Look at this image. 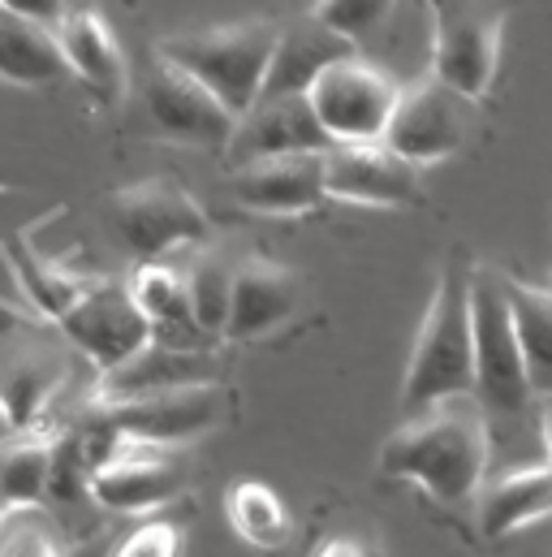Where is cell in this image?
<instances>
[{"label":"cell","mask_w":552,"mask_h":557,"mask_svg":"<svg viewBox=\"0 0 552 557\" xmlns=\"http://www.w3.org/2000/svg\"><path fill=\"white\" fill-rule=\"evenodd\" d=\"M315 557H367L354 541H328V545H319V554Z\"/></svg>","instance_id":"d6a6232c"},{"label":"cell","mask_w":552,"mask_h":557,"mask_svg":"<svg viewBox=\"0 0 552 557\" xmlns=\"http://www.w3.org/2000/svg\"><path fill=\"white\" fill-rule=\"evenodd\" d=\"M492 458V416L475 394L440 398L398 423L380 445V471L411 480L444 506L475 502Z\"/></svg>","instance_id":"6da1fadb"},{"label":"cell","mask_w":552,"mask_h":557,"mask_svg":"<svg viewBox=\"0 0 552 557\" xmlns=\"http://www.w3.org/2000/svg\"><path fill=\"white\" fill-rule=\"evenodd\" d=\"M57 44L65 52L70 78H78L100 104H122L130 87V65L126 52L109 26L104 13L96 9H70L57 22Z\"/></svg>","instance_id":"d6986e66"},{"label":"cell","mask_w":552,"mask_h":557,"mask_svg":"<svg viewBox=\"0 0 552 557\" xmlns=\"http://www.w3.org/2000/svg\"><path fill=\"white\" fill-rule=\"evenodd\" d=\"M13 432H17V428H13V419H9V411L0 407V445H4V441H9Z\"/></svg>","instance_id":"e575fe53"},{"label":"cell","mask_w":552,"mask_h":557,"mask_svg":"<svg viewBox=\"0 0 552 557\" xmlns=\"http://www.w3.org/2000/svg\"><path fill=\"white\" fill-rule=\"evenodd\" d=\"M61 333L70 337V346L78 355H87L96 363V372H109L117 363H126L130 355H138L155 333L151 320L142 315V307L135 302L130 285L122 281H96L78 307L61 320Z\"/></svg>","instance_id":"7c38bea8"},{"label":"cell","mask_w":552,"mask_h":557,"mask_svg":"<svg viewBox=\"0 0 552 557\" xmlns=\"http://www.w3.org/2000/svg\"><path fill=\"white\" fill-rule=\"evenodd\" d=\"M471 307H475V398L484 403L488 416H523L536 394L527 381L510 289L497 269L475 264Z\"/></svg>","instance_id":"5b68a950"},{"label":"cell","mask_w":552,"mask_h":557,"mask_svg":"<svg viewBox=\"0 0 552 557\" xmlns=\"http://www.w3.org/2000/svg\"><path fill=\"white\" fill-rule=\"evenodd\" d=\"M234 269L225 260V251L216 247H199L190 269H186V289H190V307L195 320L203 324L208 337L225 342V324H229V302H234Z\"/></svg>","instance_id":"83f0119b"},{"label":"cell","mask_w":552,"mask_h":557,"mask_svg":"<svg viewBox=\"0 0 552 557\" xmlns=\"http://www.w3.org/2000/svg\"><path fill=\"white\" fill-rule=\"evenodd\" d=\"M113 230L138 260H160L177 247H203L212 221L173 177H147L113 195Z\"/></svg>","instance_id":"ba28073f"},{"label":"cell","mask_w":552,"mask_h":557,"mask_svg":"<svg viewBox=\"0 0 552 557\" xmlns=\"http://www.w3.org/2000/svg\"><path fill=\"white\" fill-rule=\"evenodd\" d=\"M74 346L57 320L39 311H17L0 298V407L13 428L61 432L70 416H61V394L74 376Z\"/></svg>","instance_id":"3957f363"},{"label":"cell","mask_w":552,"mask_h":557,"mask_svg":"<svg viewBox=\"0 0 552 557\" xmlns=\"http://www.w3.org/2000/svg\"><path fill=\"white\" fill-rule=\"evenodd\" d=\"M431 9V74L471 100H484L497 61L505 13L492 0H427Z\"/></svg>","instance_id":"52a82bcc"},{"label":"cell","mask_w":552,"mask_h":557,"mask_svg":"<svg viewBox=\"0 0 552 557\" xmlns=\"http://www.w3.org/2000/svg\"><path fill=\"white\" fill-rule=\"evenodd\" d=\"M234 199L247 212L260 216H306L315 212L328 190H324V151H302V156H273L234 169Z\"/></svg>","instance_id":"e0dca14e"},{"label":"cell","mask_w":552,"mask_h":557,"mask_svg":"<svg viewBox=\"0 0 552 557\" xmlns=\"http://www.w3.org/2000/svg\"><path fill=\"white\" fill-rule=\"evenodd\" d=\"M552 515V462H531L484 484L475 497V523L484 541H505Z\"/></svg>","instance_id":"44dd1931"},{"label":"cell","mask_w":552,"mask_h":557,"mask_svg":"<svg viewBox=\"0 0 552 557\" xmlns=\"http://www.w3.org/2000/svg\"><path fill=\"white\" fill-rule=\"evenodd\" d=\"M302 302V277L268 256H247L234 269V302L225 342H260L276 333Z\"/></svg>","instance_id":"ac0fdd59"},{"label":"cell","mask_w":552,"mask_h":557,"mask_svg":"<svg viewBox=\"0 0 552 557\" xmlns=\"http://www.w3.org/2000/svg\"><path fill=\"white\" fill-rule=\"evenodd\" d=\"M9 515H17V510H13V502H9V497H4V493H0V523H4V519H9Z\"/></svg>","instance_id":"d590c367"},{"label":"cell","mask_w":552,"mask_h":557,"mask_svg":"<svg viewBox=\"0 0 552 557\" xmlns=\"http://www.w3.org/2000/svg\"><path fill=\"white\" fill-rule=\"evenodd\" d=\"M544 419H540V441H544V458L552 462V398H544Z\"/></svg>","instance_id":"836d02e7"},{"label":"cell","mask_w":552,"mask_h":557,"mask_svg":"<svg viewBox=\"0 0 552 557\" xmlns=\"http://www.w3.org/2000/svg\"><path fill=\"white\" fill-rule=\"evenodd\" d=\"M306 96L333 147L337 143H385L389 117L402 100V83L385 65L367 61L363 52H350L333 61L311 83Z\"/></svg>","instance_id":"8992f818"},{"label":"cell","mask_w":552,"mask_h":557,"mask_svg":"<svg viewBox=\"0 0 552 557\" xmlns=\"http://www.w3.org/2000/svg\"><path fill=\"white\" fill-rule=\"evenodd\" d=\"M181 549H186L181 528L168 519H155V523L135 528L126 541H117V549L109 557H181Z\"/></svg>","instance_id":"f546056e"},{"label":"cell","mask_w":552,"mask_h":557,"mask_svg":"<svg viewBox=\"0 0 552 557\" xmlns=\"http://www.w3.org/2000/svg\"><path fill=\"white\" fill-rule=\"evenodd\" d=\"M0 251H4L9 277L26 294V302H30L43 320H57V324H61V320L78 307V298L100 281V277L70 273V269H61L57 260H48V256L30 243V234H9V238L0 243Z\"/></svg>","instance_id":"7402d4cb"},{"label":"cell","mask_w":552,"mask_h":557,"mask_svg":"<svg viewBox=\"0 0 552 557\" xmlns=\"http://www.w3.org/2000/svg\"><path fill=\"white\" fill-rule=\"evenodd\" d=\"M398 4H402V0H315L311 13H315L319 22H328L333 30H341L346 39L363 44L367 35H376V30L393 17Z\"/></svg>","instance_id":"f1b7e54d"},{"label":"cell","mask_w":552,"mask_h":557,"mask_svg":"<svg viewBox=\"0 0 552 557\" xmlns=\"http://www.w3.org/2000/svg\"><path fill=\"white\" fill-rule=\"evenodd\" d=\"M276 35H280L276 17H247V22H229V26L164 35L155 44V57L195 74L234 117H242L264 91Z\"/></svg>","instance_id":"277c9868"},{"label":"cell","mask_w":552,"mask_h":557,"mask_svg":"<svg viewBox=\"0 0 552 557\" xmlns=\"http://www.w3.org/2000/svg\"><path fill=\"white\" fill-rule=\"evenodd\" d=\"M475 104L471 96H462L457 87H449L444 78H436L431 70L414 83H402V100L389 117V131L385 143L414 160L418 169L423 164H440L449 160L453 151H462L471 131H475Z\"/></svg>","instance_id":"9c48e42d"},{"label":"cell","mask_w":552,"mask_h":557,"mask_svg":"<svg viewBox=\"0 0 552 557\" xmlns=\"http://www.w3.org/2000/svg\"><path fill=\"white\" fill-rule=\"evenodd\" d=\"M544 289H549V294H552V273H549V281H544Z\"/></svg>","instance_id":"8d00e7d4"},{"label":"cell","mask_w":552,"mask_h":557,"mask_svg":"<svg viewBox=\"0 0 552 557\" xmlns=\"http://www.w3.org/2000/svg\"><path fill=\"white\" fill-rule=\"evenodd\" d=\"M510 307H514V329L527 363V381L536 398H552V294L544 285L505 277Z\"/></svg>","instance_id":"d4e9b609"},{"label":"cell","mask_w":552,"mask_h":557,"mask_svg":"<svg viewBox=\"0 0 552 557\" xmlns=\"http://www.w3.org/2000/svg\"><path fill=\"white\" fill-rule=\"evenodd\" d=\"M333 139L319 126L311 96L293 91V96H260L234 126V135L225 143V160L234 169L255 164V160H273V156H302V151H328Z\"/></svg>","instance_id":"9a60e30c"},{"label":"cell","mask_w":552,"mask_h":557,"mask_svg":"<svg viewBox=\"0 0 552 557\" xmlns=\"http://www.w3.org/2000/svg\"><path fill=\"white\" fill-rule=\"evenodd\" d=\"M359 52L354 39H346L341 30H333L328 22H319L311 9L280 22V35H276L273 48V65H268V78H264V91L260 96H293V91H311V83L341 57Z\"/></svg>","instance_id":"ffe728a7"},{"label":"cell","mask_w":552,"mask_h":557,"mask_svg":"<svg viewBox=\"0 0 552 557\" xmlns=\"http://www.w3.org/2000/svg\"><path fill=\"white\" fill-rule=\"evenodd\" d=\"M0 557H61L57 536L43 528V523H30V519H4L0 523Z\"/></svg>","instance_id":"4dcf8cb0"},{"label":"cell","mask_w":552,"mask_h":557,"mask_svg":"<svg viewBox=\"0 0 552 557\" xmlns=\"http://www.w3.org/2000/svg\"><path fill=\"white\" fill-rule=\"evenodd\" d=\"M324 190L359 208H406L418 199V164L389 143H337L324 151Z\"/></svg>","instance_id":"5bb4252c"},{"label":"cell","mask_w":552,"mask_h":557,"mask_svg":"<svg viewBox=\"0 0 552 557\" xmlns=\"http://www.w3.org/2000/svg\"><path fill=\"white\" fill-rule=\"evenodd\" d=\"M195 385H221V359L208 346H168V342H147L126 363L109 368L91 385V403L100 407H122L155 394H177Z\"/></svg>","instance_id":"4fadbf2b"},{"label":"cell","mask_w":552,"mask_h":557,"mask_svg":"<svg viewBox=\"0 0 552 557\" xmlns=\"http://www.w3.org/2000/svg\"><path fill=\"white\" fill-rule=\"evenodd\" d=\"M126 285L142 307V315L151 320L155 342H168V346H208V342H216L195 320L190 289H186V277L177 269H168L160 260H138V269L130 273Z\"/></svg>","instance_id":"603a6c76"},{"label":"cell","mask_w":552,"mask_h":557,"mask_svg":"<svg viewBox=\"0 0 552 557\" xmlns=\"http://www.w3.org/2000/svg\"><path fill=\"white\" fill-rule=\"evenodd\" d=\"M113 428L126 441H147V445H181L203 432H212L225 419V389L221 385H195L177 394H155L122 407H104Z\"/></svg>","instance_id":"2e32d148"},{"label":"cell","mask_w":552,"mask_h":557,"mask_svg":"<svg viewBox=\"0 0 552 557\" xmlns=\"http://www.w3.org/2000/svg\"><path fill=\"white\" fill-rule=\"evenodd\" d=\"M195 484V467L177 445H147L126 441L91 471V502L117 515H147L177 497H186Z\"/></svg>","instance_id":"30bf717a"},{"label":"cell","mask_w":552,"mask_h":557,"mask_svg":"<svg viewBox=\"0 0 552 557\" xmlns=\"http://www.w3.org/2000/svg\"><path fill=\"white\" fill-rule=\"evenodd\" d=\"M65 78H70V65L57 44V30L0 9V83L57 87Z\"/></svg>","instance_id":"cb8c5ba5"},{"label":"cell","mask_w":552,"mask_h":557,"mask_svg":"<svg viewBox=\"0 0 552 557\" xmlns=\"http://www.w3.org/2000/svg\"><path fill=\"white\" fill-rule=\"evenodd\" d=\"M52 432L22 428L0 445V493L13 502V510H39L48 502V475H52Z\"/></svg>","instance_id":"484cf974"},{"label":"cell","mask_w":552,"mask_h":557,"mask_svg":"<svg viewBox=\"0 0 552 557\" xmlns=\"http://www.w3.org/2000/svg\"><path fill=\"white\" fill-rule=\"evenodd\" d=\"M0 9H4V13H17V17H30V22H39V26H52V30H57V22L70 13V0H0Z\"/></svg>","instance_id":"1f68e13d"},{"label":"cell","mask_w":552,"mask_h":557,"mask_svg":"<svg viewBox=\"0 0 552 557\" xmlns=\"http://www.w3.org/2000/svg\"><path fill=\"white\" fill-rule=\"evenodd\" d=\"M142 104H147V117H151L155 135L186 143V147H203V151H216V147L225 151V143L238 126V117L195 74L177 70L164 57H155L151 70H147Z\"/></svg>","instance_id":"8fae6325"},{"label":"cell","mask_w":552,"mask_h":557,"mask_svg":"<svg viewBox=\"0 0 552 557\" xmlns=\"http://www.w3.org/2000/svg\"><path fill=\"white\" fill-rule=\"evenodd\" d=\"M225 510H229L234 532L255 549H280L293 532V519H289L285 502L276 497V488L260 484V480L234 484L229 497H225Z\"/></svg>","instance_id":"4316f807"},{"label":"cell","mask_w":552,"mask_h":557,"mask_svg":"<svg viewBox=\"0 0 552 557\" xmlns=\"http://www.w3.org/2000/svg\"><path fill=\"white\" fill-rule=\"evenodd\" d=\"M475 264L453 251L427 298L423 324L414 333L406 376H402V411H423L453 394H475V307H471Z\"/></svg>","instance_id":"7a4b0ae2"}]
</instances>
